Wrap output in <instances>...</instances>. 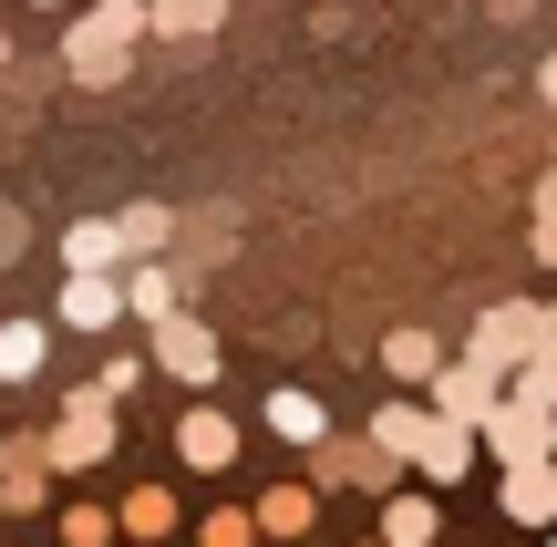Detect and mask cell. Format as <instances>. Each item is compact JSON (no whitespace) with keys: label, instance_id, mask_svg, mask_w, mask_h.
Here are the masks:
<instances>
[{"label":"cell","instance_id":"26","mask_svg":"<svg viewBox=\"0 0 557 547\" xmlns=\"http://www.w3.org/2000/svg\"><path fill=\"white\" fill-rule=\"evenodd\" d=\"M372 434H382V445H393V455H413V434H423V413H413V403H382V424H372Z\"/></svg>","mask_w":557,"mask_h":547},{"label":"cell","instance_id":"27","mask_svg":"<svg viewBox=\"0 0 557 547\" xmlns=\"http://www.w3.org/2000/svg\"><path fill=\"white\" fill-rule=\"evenodd\" d=\"M135 383H145V362H135V351H124V362H103V383H94V393H103V403H124V393H135Z\"/></svg>","mask_w":557,"mask_h":547},{"label":"cell","instance_id":"11","mask_svg":"<svg viewBox=\"0 0 557 547\" xmlns=\"http://www.w3.org/2000/svg\"><path fill=\"white\" fill-rule=\"evenodd\" d=\"M114 321H124V289L103 269H73L62 279V331H114Z\"/></svg>","mask_w":557,"mask_h":547},{"label":"cell","instance_id":"32","mask_svg":"<svg viewBox=\"0 0 557 547\" xmlns=\"http://www.w3.org/2000/svg\"><path fill=\"white\" fill-rule=\"evenodd\" d=\"M547 547H557V537H547Z\"/></svg>","mask_w":557,"mask_h":547},{"label":"cell","instance_id":"12","mask_svg":"<svg viewBox=\"0 0 557 547\" xmlns=\"http://www.w3.org/2000/svg\"><path fill=\"white\" fill-rule=\"evenodd\" d=\"M444 537V507H434V486H423V496H382V547H434Z\"/></svg>","mask_w":557,"mask_h":547},{"label":"cell","instance_id":"14","mask_svg":"<svg viewBox=\"0 0 557 547\" xmlns=\"http://www.w3.org/2000/svg\"><path fill=\"white\" fill-rule=\"evenodd\" d=\"M227 21V0H145V32H165V41H207Z\"/></svg>","mask_w":557,"mask_h":547},{"label":"cell","instance_id":"29","mask_svg":"<svg viewBox=\"0 0 557 547\" xmlns=\"http://www.w3.org/2000/svg\"><path fill=\"white\" fill-rule=\"evenodd\" d=\"M547 103H557V62H547Z\"/></svg>","mask_w":557,"mask_h":547},{"label":"cell","instance_id":"25","mask_svg":"<svg viewBox=\"0 0 557 547\" xmlns=\"http://www.w3.org/2000/svg\"><path fill=\"white\" fill-rule=\"evenodd\" d=\"M517 393H537V403H557V321H547V341H537V362L517 372Z\"/></svg>","mask_w":557,"mask_h":547},{"label":"cell","instance_id":"24","mask_svg":"<svg viewBox=\"0 0 557 547\" xmlns=\"http://www.w3.org/2000/svg\"><path fill=\"white\" fill-rule=\"evenodd\" d=\"M197 547H259V507H218L197 527Z\"/></svg>","mask_w":557,"mask_h":547},{"label":"cell","instance_id":"9","mask_svg":"<svg viewBox=\"0 0 557 547\" xmlns=\"http://www.w3.org/2000/svg\"><path fill=\"white\" fill-rule=\"evenodd\" d=\"M506 517L517 527H557V455H537V465H506Z\"/></svg>","mask_w":557,"mask_h":547},{"label":"cell","instance_id":"17","mask_svg":"<svg viewBox=\"0 0 557 547\" xmlns=\"http://www.w3.org/2000/svg\"><path fill=\"white\" fill-rule=\"evenodd\" d=\"M310 507H320L310 486H269L259 496V537H310Z\"/></svg>","mask_w":557,"mask_h":547},{"label":"cell","instance_id":"23","mask_svg":"<svg viewBox=\"0 0 557 547\" xmlns=\"http://www.w3.org/2000/svg\"><path fill=\"white\" fill-rule=\"evenodd\" d=\"M124 537V517H103V507H62V547H114Z\"/></svg>","mask_w":557,"mask_h":547},{"label":"cell","instance_id":"3","mask_svg":"<svg viewBox=\"0 0 557 547\" xmlns=\"http://www.w3.org/2000/svg\"><path fill=\"white\" fill-rule=\"evenodd\" d=\"M547 321H557V310H537V300L485 310V321H475V362L496 372V383H506V372H527V362H537V341H547Z\"/></svg>","mask_w":557,"mask_h":547},{"label":"cell","instance_id":"7","mask_svg":"<svg viewBox=\"0 0 557 547\" xmlns=\"http://www.w3.org/2000/svg\"><path fill=\"white\" fill-rule=\"evenodd\" d=\"M403 465H423V486H455L465 465H475V424H455V413H423V434H413V455Z\"/></svg>","mask_w":557,"mask_h":547},{"label":"cell","instance_id":"28","mask_svg":"<svg viewBox=\"0 0 557 547\" xmlns=\"http://www.w3.org/2000/svg\"><path fill=\"white\" fill-rule=\"evenodd\" d=\"M537 259H557V186H537Z\"/></svg>","mask_w":557,"mask_h":547},{"label":"cell","instance_id":"18","mask_svg":"<svg viewBox=\"0 0 557 547\" xmlns=\"http://www.w3.org/2000/svg\"><path fill=\"white\" fill-rule=\"evenodd\" d=\"M382 362H393L403 383H434V372H444V341H434V331H393V341H382Z\"/></svg>","mask_w":557,"mask_h":547},{"label":"cell","instance_id":"33","mask_svg":"<svg viewBox=\"0 0 557 547\" xmlns=\"http://www.w3.org/2000/svg\"><path fill=\"white\" fill-rule=\"evenodd\" d=\"M547 186H557V176H547Z\"/></svg>","mask_w":557,"mask_h":547},{"label":"cell","instance_id":"20","mask_svg":"<svg viewBox=\"0 0 557 547\" xmlns=\"http://www.w3.org/2000/svg\"><path fill=\"white\" fill-rule=\"evenodd\" d=\"M41 372V321H0V383H32Z\"/></svg>","mask_w":557,"mask_h":547},{"label":"cell","instance_id":"1","mask_svg":"<svg viewBox=\"0 0 557 547\" xmlns=\"http://www.w3.org/2000/svg\"><path fill=\"white\" fill-rule=\"evenodd\" d=\"M135 41H145V0H94V21H73V41H62V62H73V83H124Z\"/></svg>","mask_w":557,"mask_h":547},{"label":"cell","instance_id":"13","mask_svg":"<svg viewBox=\"0 0 557 547\" xmlns=\"http://www.w3.org/2000/svg\"><path fill=\"white\" fill-rule=\"evenodd\" d=\"M41 475H52V445H11V455H0V507L32 517L41 507Z\"/></svg>","mask_w":557,"mask_h":547},{"label":"cell","instance_id":"19","mask_svg":"<svg viewBox=\"0 0 557 547\" xmlns=\"http://www.w3.org/2000/svg\"><path fill=\"white\" fill-rule=\"evenodd\" d=\"M62 259H73V269H114V259H124V227H114V217H83L73 238H62Z\"/></svg>","mask_w":557,"mask_h":547},{"label":"cell","instance_id":"16","mask_svg":"<svg viewBox=\"0 0 557 547\" xmlns=\"http://www.w3.org/2000/svg\"><path fill=\"white\" fill-rule=\"evenodd\" d=\"M124 537H135V547L176 537V496H165V486H135V496H124Z\"/></svg>","mask_w":557,"mask_h":547},{"label":"cell","instance_id":"22","mask_svg":"<svg viewBox=\"0 0 557 547\" xmlns=\"http://www.w3.org/2000/svg\"><path fill=\"white\" fill-rule=\"evenodd\" d=\"M124 310H145V321H165V310H176V279H165V269L145 259L135 279H124Z\"/></svg>","mask_w":557,"mask_h":547},{"label":"cell","instance_id":"21","mask_svg":"<svg viewBox=\"0 0 557 547\" xmlns=\"http://www.w3.org/2000/svg\"><path fill=\"white\" fill-rule=\"evenodd\" d=\"M124 259H156V248H165V227H176V217H165V207H124Z\"/></svg>","mask_w":557,"mask_h":547},{"label":"cell","instance_id":"5","mask_svg":"<svg viewBox=\"0 0 557 547\" xmlns=\"http://www.w3.org/2000/svg\"><path fill=\"white\" fill-rule=\"evenodd\" d=\"M103 455H114V403H103V393H73V413L52 424V465L62 475H94Z\"/></svg>","mask_w":557,"mask_h":547},{"label":"cell","instance_id":"4","mask_svg":"<svg viewBox=\"0 0 557 547\" xmlns=\"http://www.w3.org/2000/svg\"><path fill=\"white\" fill-rule=\"evenodd\" d=\"M310 455H320V465H310V486H361V496H393V465H403L382 434H351V445H331V434H320Z\"/></svg>","mask_w":557,"mask_h":547},{"label":"cell","instance_id":"2","mask_svg":"<svg viewBox=\"0 0 557 547\" xmlns=\"http://www.w3.org/2000/svg\"><path fill=\"white\" fill-rule=\"evenodd\" d=\"M475 445L496 455V465H537V455H557V403H537V393H506V403L475 424Z\"/></svg>","mask_w":557,"mask_h":547},{"label":"cell","instance_id":"10","mask_svg":"<svg viewBox=\"0 0 557 547\" xmlns=\"http://www.w3.org/2000/svg\"><path fill=\"white\" fill-rule=\"evenodd\" d=\"M176 455H186V465H197V475L238 465V424H227L218 403H197V413H186V424H176Z\"/></svg>","mask_w":557,"mask_h":547},{"label":"cell","instance_id":"31","mask_svg":"<svg viewBox=\"0 0 557 547\" xmlns=\"http://www.w3.org/2000/svg\"><path fill=\"white\" fill-rule=\"evenodd\" d=\"M41 11H52V0H41Z\"/></svg>","mask_w":557,"mask_h":547},{"label":"cell","instance_id":"6","mask_svg":"<svg viewBox=\"0 0 557 547\" xmlns=\"http://www.w3.org/2000/svg\"><path fill=\"white\" fill-rule=\"evenodd\" d=\"M156 372L165 383H218V331L186 321V310H165L156 321Z\"/></svg>","mask_w":557,"mask_h":547},{"label":"cell","instance_id":"8","mask_svg":"<svg viewBox=\"0 0 557 547\" xmlns=\"http://www.w3.org/2000/svg\"><path fill=\"white\" fill-rule=\"evenodd\" d=\"M496 403H506V393H496V372H485L475 351L434 372V413H455V424H485V413H496Z\"/></svg>","mask_w":557,"mask_h":547},{"label":"cell","instance_id":"15","mask_svg":"<svg viewBox=\"0 0 557 547\" xmlns=\"http://www.w3.org/2000/svg\"><path fill=\"white\" fill-rule=\"evenodd\" d=\"M269 434H289V445H320V434H331V413H320V393H269Z\"/></svg>","mask_w":557,"mask_h":547},{"label":"cell","instance_id":"30","mask_svg":"<svg viewBox=\"0 0 557 547\" xmlns=\"http://www.w3.org/2000/svg\"><path fill=\"white\" fill-rule=\"evenodd\" d=\"M0 62H11V41H0Z\"/></svg>","mask_w":557,"mask_h":547}]
</instances>
